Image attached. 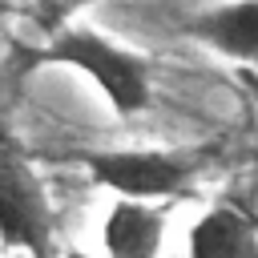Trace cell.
Segmentation results:
<instances>
[{
    "mask_svg": "<svg viewBox=\"0 0 258 258\" xmlns=\"http://www.w3.org/2000/svg\"><path fill=\"white\" fill-rule=\"evenodd\" d=\"M161 242H165V218L161 210H153V202L117 198L109 206L101 226L105 258H157Z\"/></svg>",
    "mask_w": 258,
    "mask_h": 258,
    "instance_id": "obj_5",
    "label": "cell"
},
{
    "mask_svg": "<svg viewBox=\"0 0 258 258\" xmlns=\"http://www.w3.org/2000/svg\"><path fill=\"white\" fill-rule=\"evenodd\" d=\"M0 246L4 250H24L32 258H52L56 254L52 202H48L36 169L8 141L0 145Z\"/></svg>",
    "mask_w": 258,
    "mask_h": 258,
    "instance_id": "obj_2",
    "label": "cell"
},
{
    "mask_svg": "<svg viewBox=\"0 0 258 258\" xmlns=\"http://www.w3.org/2000/svg\"><path fill=\"white\" fill-rule=\"evenodd\" d=\"M189 258H258V226L234 206L206 210L189 230Z\"/></svg>",
    "mask_w": 258,
    "mask_h": 258,
    "instance_id": "obj_6",
    "label": "cell"
},
{
    "mask_svg": "<svg viewBox=\"0 0 258 258\" xmlns=\"http://www.w3.org/2000/svg\"><path fill=\"white\" fill-rule=\"evenodd\" d=\"M36 4V20L52 32V28H60V24H69L77 12H85L89 4H97V0H32Z\"/></svg>",
    "mask_w": 258,
    "mask_h": 258,
    "instance_id": "obj_7",
    "label": "cell"
},
{
    "mask_svg": "<svg viewBox=\"0 0 258 258\" xmlns=\"http://www.w3.org/2000/svg\"><path fill=\"white\" fill-rule=\"evenodd\" d=\"M185 36L214 48L218 56L258 64V0H230L202 8L185 20Z\"/></svg>",
    "mask_w": 258,
    "mask_h": 258,
    "instance_id": "obj_4",
    "label": "cell"
},
{
    "mask_svg": "<svg viewBox=\"0 0 258 258\" xmlns=\"http://www.w3.org/2000/svg\"><path fill=\"white\" fill-rule=\"evenodd\" d=\"M69 258H93V254H85V250H69Z\"/></svg>",
    "mask_w": 258,
    "mask_h": 258,
    "instance_id": "obj_8",
    "label": "cell"
},
{
    "mask_svg": "<svg viewBox=\"0 0 258 258\" xmlns=\"http://www.w3.org/2000/svg\"><path fill=\"white\" fill-rule=\"evenodd\" d=\"M194 153H169V149H101L85 153V169L97 185L113 189L117 198L133 202H157L177 194L198 173Z\"/></svg>",
    "mask_w": 258,
    "mask_h": 258,
    "instance_id": "obj_3",
    "label": "cell"
},
{
    "mask_svg": "<svg viewBox=\"0 0 258 258\" xmlns=\"http://www.w3.org/2000/svg\"><path fill=\"white\" fill-rule=\"evenodd\" d=\"M36 64H64V69H77L81 77H89L101 97L109 101L113 113L121 117H133L149 105L153 97V85H149V69L137 52L113 44L109 36L93 32V28H73V24H60L52 28V40L44 48L32 52Z\"/></svg>",
    "mask_w": 258,
    "mask_h": 258,
    "instance_id": "obj_1",
    "label": "cell"
}]
</instances>
